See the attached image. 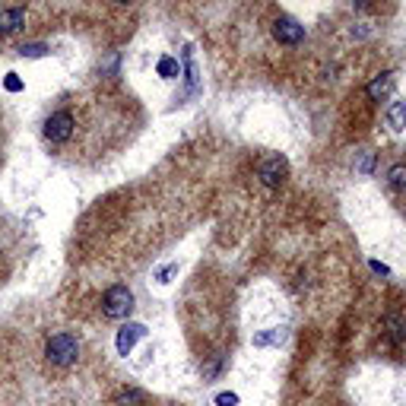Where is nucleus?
<instances>
[{
  "mask_svg": "<svg viewBox=\"0 0 406 406\" xmlns=\"http://www.w3.org/2000/svg\"><path fill=\"white\" fill-rule=\"evenodd\" d=\"M235 403H238V397H235V394H222L219 397V406H235Z\"/></svg>",
  "mask_w": 406,
  "mask_h": 406,
  "instance_id": "obj_15",
  "label": "nucleus"
},
{
  "mask_svg": "<svg viewBox=\"0 0 406 406\" xmlns=\"http://www.w3.org/2000/svg\"><path fill=\"white\" fill-rule=\"evenodd\" d=\"M273 38H277L279 45H289V48H296V45L305 42V25H298L292 16H279L277 23H273Z\"/></svg>",
  "mask_w": 406,
  "mask_h": 406,
  "instance_id": "obj_4",
  "label": "nucleus"
},
{
  "mask_svg": "<svg viewBox=\"0 0 406 406\" xmlns=\"http://www.w3.org/2000/svg\"><path fill=\"white\" fill-rule=\"evenodd\" d=\"M140 337H143V327H140V324H130V327H124V330H121V337H117V349H121L124 356H127V352H130V346H134Z\"/></svg>",
  "mask_w": 406,
  "mask_h": 406,
  "instance_id": "obj_8",
  "label": "nucleus"
},
{
  "mask_svg": "<svg viewBox=\"0 0 406 406\" xmlns=\"http://www.w3.org/2000/svg\"><path fill=\"white\" fill-rule=\"evenodd\" d=\"M111 406H149V397L143 394V390H137V388H124V390H117L115 394Z\"/></svg>",
  "mask_w": 406,
  "mask_h": 406,
  "instance_id": "obj_7",
  "label": "nucleus"
},
{
  "mask_svg": "<svg viewBox=\"0 0 406 406\" xmlns=\"http://www.w3.org/2000/svg\"><path fill=\"white\" fill-rule=\"evenodd\" d=\"M286 175H289V162L283 159V156H267L264 162L257 166V178L264 187H279L286 181Z\"/></svg>",
  "mask_w": 406,
  "mask_h": 406,
  "instance_id": "obj_3",
  "label": "nucleus"
},
{
  "mask_svg": "<svg viewBox=\"0 0 406 406\" xmlns=\"http://www.w3.org/2000/svg\"><path fill=\"white\" fill-rule=\"evenodd\" d=\"M130 311H134V292L127 289V286H111V289H105L102 296V318L108 320H124L130 318Z\"/></svg>",
  "mask_w": 406,
  "mask_h": 406,
  "instance_id": "obj_2",
  "label": "nucleus"
},
{
  "mask_svg": "<svg viewBox=\"0 0 406 406\" xmlns=\"http://www.w3.org/2000/svg\"><path fill=\"white\" fill-rule=\"evenodd\" d=\"M388 124H390V130H400L406 127V102H390V108H388Z\"/></svg>",
  "mask_w": 406,
  "mask_h": 406,
  "instance_id": "obj_10",
  "label": "nucleus"
},
{
  "mask_svg": "<svg viewBox=\"0 0 406 406\" xmlns=\"http://www.w3.org/2000/svg\"><path fill=\"white\" fill-rule=\"evenodd\" d=\"M365 93H369V99H371V102H381V99H388V95L394 93V74H390V70H384V74H378L375 80L369 83V89H365Z\"/></svg>",
  "mask_w": 406,
  "mask_h": 406,
  "instance_id": "obj_6",
  "label": "nucleus"
},
{
  "mask_svg": "<svg viewBox=\"0 0 406 406\" xmlns=\"http://www.w3.org/2000/svg\"><path fill=\"white\" fill-rule=\"evenodd\" d=\"M371 166H375V159H371V156L365 153L362 159H359V172H365V175H369V172H371Z\"/></svg>",
  "mask_w": 406,
  "mask_h": 406,
  "instance_id": "obj_14",
  "label": "nucleus"
},
{
  "mask_svg": "<svg viewBox=\"0 0 406 406\" xmlns=\"http://www.w3.org/2000/svg\"><path fill=\"white\" fill-rule=\"evenodd\" d=\"M42 359H45V365L54 371H67V369H74V365H80V359H83L80 337L70 330L48 333L45 346H42Z\"/></svg>",
  "mask_w": 406,
  "mask_h": 406,
  "instance_id": "obj_1",
  "label": "nucleus"
},
{
  "mask_svg": "<svg viewBox=\"0 0 406 406\" xmlns=\"http://www.w3.org/2000/svg\"><path fill=\"white\" fill-rule=\"evenodd\" d=\"M159 74L166 76V80H172V76L178 74V64H175L172 57H162V61H159Z\"/></svg>",
  "mask_w": 406,
  "mask_h": 406,
  "instance_id": "obj_13",
  "label": "nucleus"
},
{
  "mask_svg": "<svg viewBox=\"0 0 406 406\" xmlns=\"http://www.w3.org/2000/svg\"><path fill=\"white\" fill-rule=\"evenodd\" d=\"M388 337H390V343L394 346L406 343V320L400 318V314H390L388 318Z\"/></svg>",
  "mask_w": 406,
  "mask_h": 406,
  "instance_id": "obj_9",
  "label": "nucleus"
},
{
  "mask_svg": "<svg viewBox=\"0 0 406 406\" xmlns=\"http://www.w3.org/2000/svg\"><path fill=\"white\" fill-rule=\"evenodd\" d=\"M388 185L394 187V191H403V187H406V166H390Z\"/></svg>",
  "mask_w": 406,
  "mask_h": 406,
  "instance_id": "obj_11",
  "label": "nucleus"
},
{
  "mask_svg": "<svg viewBox=\"0 0 406 406\" xmlns=\"http://www.w3.org/2000/svg\"><path fill=\"white\" fill-rule=\"evenodd\" d=\"M10 362H13V356H10V340L0 333V375H6V371H10Z\"/></svg>",
  "mask_w": 406,
  "mask_h": 406,
  "instance_id": "obj_12",
  "label": "nucleus"
},
{
  "mask_svg": "<svg viewBox=\"0 0 406 406\" xmlns=\"http://www.w3.org/2000/svg\"><path fill=\"white\" fill-rule=\"evenodd\" d=\"M25 23H29V10L25 6H4L0 10V38H10L16 32H23Z\"/></svg>",
  "mask_w": 406,
  "mask_h": 406,
  "instance_id": "obj_5",
  "label": "nucleus"
}]
</instances>
